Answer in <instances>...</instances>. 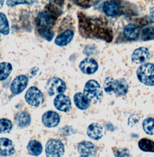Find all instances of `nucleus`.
Here are the masks:
<instances>
[{
    "mask_svg": "<svg viewBox=\"0 0 154 157\" xmlns=\"http://www.w3.org/2000/svg\"><path fill=\"white\" fill-rule=\"evenodd\" d=\"M0 32L4 35H7L10 33V27L8 20L3 13H0Z\"/></svg>",
    "mask_w": 154,
    "mask_h": 157,
    "instance_id": "obj_24",
    "label": "nucleus"
},
{
    "mask_svg": "<svg viewBox=\"0 0 154 157\" xmlns=\"http://www.w3.org/2000/svg\"><path fill=\"white\" fill-rule=\"evenodd\" d=\"M27 150L28 153L33 156H38L42 152V144L37 140H33L29 141L27 145Z\"/></svg>",
    "mask_w": 154,
    "mask_h": 157,
    "instance_id": "obj_21",
    "label": "nucleus"
},
{
    "mask_svg": "<svg viewBox=\"0 0 154 157\" xmlns=\"http://www.w3.org/2000/svg\"><path fill=\"white\" fill-rule=\"evenodd\" d=\"M138 121H139L138 116L137 115L133 114L129 118V120H128L129 125H130L131 126V124H133V125H132V126H133L135 124H136Z\"/></svg>",
    "mask_w": 154,
    "mask_h": 157,
    "instance_id": "obj_31",
    "label": "nucleus"
},
{
    "mask_svg": "<svg viewBox=\"0 0 154 157\" xmlns=\"http://www.w3.org/2000/svg\"><path fill=\"white\" fill-rule=\"evenodd\" d=\"M86 157V156H83V155H81L80 157Z\"/></svg>",
    "mask_w": 154,
    "mask_h": 157,
    "instance_id": "obj_34",
    "label": "nucleus"
},
{
    "mask_svg": "<svg viewBox=\"0 0 154 157\" xmlns=\"http://www.w3.org/2000/svg\"><path fill=\"white\" fill-rule=\"evenodd\" d=\"M138 80L148 86H154V65L147 63L141 65L137 70Z\"/></svg>",
    "mask_w": 154,
    "mask_h": 157,
    "instance_id": "obj_3",
    "label": "nucleus"
},
{
    "mask_svg": "<svg viewBox=\"0 0 154 157\" xmlns=\"http://www.w3.org/2000/svg\"><path fill=\"white\" fill-rule=\"evenodd\" d=\"M25 99L30 105L37 107L44 102V96L37 87L31 86L26 92Z\"/></svg>",
    "mask_w": 154,
    "mask_h": 157,
    "instance_id": "obj_6",
    "label": "nucleus"
},
{
    "mask_svg": "<svg viewBox=\"0 0 154 157\" xmlns=\"http://www.w3.org/2000/svg\"><path fill=\"white\" fill-rule=\"evenodd\" d=\"M40 35L48 41H51L54 36V31L50 28H44L39 30Z\"/></svg>",
    "mask_w": 154,
    "mask_h": 157,
    "instance_id": "obj_27",
    "label": "nucleus"
},
{
    "mask_svg": "<svg viewBox=\"0 0 154 157\" xmlns=\"http://www.w3.org/2000/svg\"><path fill=\"white\" fill-rule=\"evenodd\" d=\"M36 0H7L6 4L8 6L13 7L18 4H31Z\"/></svg>",
    "mask_w": 154,
    "mask_h": 157,
    "instance_id": "obj_30",
    "label": "nucleus"
},
{
    "mask_svg": "<svg viewBox=\"0 0 154 157\" xmlns=\"http://www.w3.org/2000/svg\"><path fill=\"white\" fill-rule=\"evenodd\" d=\"M105 14L108 17H115L120 12L119 6L113 1H106L103 6Z\"/></svg>",
    "mask_w": 154,
    "mask_h": 157,
    "instance_id": "obj_17",
    "label": "nucleus"
},
{
    "mask_svg": "<svg viewBox=\"0 0 154 157\" xmlns=\"http://www.w3.org/2000/svg\"><path fill=\"white\" fill-rule=\"evenodd\" d=\"M28 82V78L25 75H19L15 78L11 85L10 91L14 95H18L21 93L27 86Z\"/></svg>",
    "mask_w": 154,
    "mask_h": 157,
    "instance_id": "obj_7",
    "label": "nucleus"
},
{
    "mask_svg": "<svg viewBox=\"0 0 154 157\" xmlns=\"http://www.w3.org/2000/svg\"><path fill=\"white\" fill-rule=\"evenodd\" d=\"M15 153V146L12 140L7 138L0 139V154L3 157L13 155Z\"/></svg>",
    "mask_w": 154,
    "mask_h": 157,
    "instance_id": "obj_13",
    "label": "nucleus"
},
{
    "mask_svg": "<svg viewBox=\"0 0 154 157\" xmlns=\"http://www.w3.org/2000/svg\"><path fill=\"white\" fill-rule=\"evenodd\" d=\"M46 88L49 96H53L64 93L66 90V85L61 78H53L48 80Z\"/></svg>",
    "mask_w": 154,
    "mask_h": 157,
    "instance_id": "obj_5",
    "label": "nucleus"
},
{
    "mask_svg": "<svg viewBox=\"0 0 154 157\" xmlns=\"http://www.w3.org/2000/svg\"><path fill=\"white\" fill-rule=\"evenodd\" d=\"M14 120L18 126L21 128L28 126L31 123L30 115L25 111H21L16 114Z\"/></svg>",
    "mask_w": 154,
    "mask_h": 157,
    "instance_id": "obj_16",
    "label": "nucleus"
},
{
    "mask_svg": "<svg viewBox=\"0 0 154 157\" xmlns=\"http://www.w3.org/2000/svg\"><path fill=\"white\" fill-rule=\"evenodd\" d=\"M150 57V53L148 48L140 47L135 50L132 55L133 62L136 64H141L147 62Z\"/></svg>",
    "mask_w": 154,
    "mask_h": 157,
    "instance_id": "obj_12",
    "label": "nucleus"
},
{
    "mask_svg": "<svg viewBox=\"0 0 154 157\" xmlns=\"http://www.w3.org/2000/svg\"><path fill=\"white\" fill-rule=\"evenodd\" d=\"M113 154L115 157H130V152L128 149L124 148H113Z\"/></svg>",
    "mask_w": 154,
    "mask_h": 157,
    "instance_id": "obj_28",
    "label": "nucleus"
},
{
    "mask_svg": "<svg viewBox=\"0 0 154 157\" xmlns=\"http://www.w3.org/2000/svg\"><path fill=\"white\" fill-rule=\"evenodd\" d=\"M37 23L42 29L50 28L53 23V20L50 14L43 12L38 15Z\"/></svg>",
    "mask_w": 154,
    "mask_h": 157,
    "instance_id": "obj_19",
    "label": "nucleus"
},
{
    "mask_svg": "<svg viewBox=\"0 0 154 157\" xmlns=\"http://www.w3.org/2000/svg\"><path fill=\"white\" fill-rule=\"evenodd\" d=\"M144 131L148 135H154V118H148L143 122Z\"/></svg>",
    "mask_w": 154,
    "mask_h": 157,
    "instance_id": "obj_25",
    "label": "nucleus"
},
{
    "mask_svg": "<svg viewBox=\"0 0 154 157\" xmlns=\"http://www.w3.org/2000/svg\"><path fill=\"white\" fill-rule=\"evenodd\" d=\"M104 128L97 123H94L90 124L87 130V134L89 137L94 140H98L104 136Z\"/></svg>",
    "mask_w": 154,
    "mask_h": 157,
    "instance_id": "obj_14",
    "label": "nucleus"
},
{
    "mask_svg": "<svg viewBox=\"0 0 154 157\" xmlns=\"http://www.w3.org/2000/svg\"><path fill=\"white\" fill-rule=\"evenodd\" d=\"M79 69L84 74L92 75L97 70L98 64L95 59L86 58L81 62Z\"/></svg>",
    "mask_w": 154,
    "mask_h": 157,
    "instance_id": "obj_11",
    "label": "nucleus"
},
{
    "mask_svg": "<svg viewBox=\"0 0 154 157\" xmlns=\"http://www.w3.org/2000/svg\"><path fill=\"white\" fill-rule=\"evenodd\" d=\"M77 149L81 155L86 157H94L97 153L96 146L89 141L80 142L78 145Z\"/></svg>",
    "mask_w": 154,
    "mask_h": 157,
    "instance_id": "obj_9",
    "label": "nucleus"
},
{
    "mask_svg": "<svg viewBox=\"0 0 154 157\" xmlns=\"http://www.w3.org/2000/svg\"><path fill=\"white\" fill-rule=\"evenodd\" d=\"M138 147L143 152H154V141L148 138H142L138 142Z\"/></svg>",
    "mask_w": 154,
    "mask_h": 157,
    "instance_id": "obj_22",
    "label": "nucleus"
},
{
    "mask_svg": "<svg viewBox=\"0 0 154 157\" xmlns=\"http://www.w3.org/2000/svg\"><path fill=\"white\" fill-rule=\"evenodd\" d=\"M123 33L125 37L130 40H136L139 35V32L137 27L133 24H128L125 27Z\"/></svg>",
    "mask_w": 154,
    "mask_h": 157,
    "instance_id": "obj_20",
    "label": "nucleus"
},
{
    "mask_svg": "<svg viewBox=\"0 0 154 157\" xmlns=\"http://www.w3.org/2000/svg\"><path fill=\"white\" fill-rule=\"evenodd\" d=\"M74 32L72 29H68L58 35L55 40V43L58 46H65L73 39Z\"/></svg>",
    "mask_w": 154,
    "mask_h": 157,
    "instance_id": "obj_15",
    "label": "nucleus"
},
{
    "mask_svg": "<svg viewBox=\"0 0 154 157\" xmlns=\"http://www.w3.org/2000/svg\"><path fill=\"white\" fill-rule=\"evenodd\" d=\"M75 106L81 110H86L90 106V101L82 93H77L74 98Z\"/></svg>",
    "mask_w": 154,
    "mask_h": 157,
    "instance_id": "obj_18",
    "label": "nucleus"
},
{
    "mask_svg": "<svg viewBox=\"0 0 154 157\" xmlns=\"http://www.w3.org/2000/svg\"><path fill=\"white\" fill-rule=\"evenodd\" d=\"M45 153L46 157H61L64 153V147L61 141L50 139L46 144Z\"/></svg>",
    "mask_w": 154,
    "mask_h": 157,
    "instance_id": "obj_4",
    "label": "nucleus"
},
{
    "mask_svg": "<svg viewBox=\"0 0 154 157\" xmlns=\"http://www.w3.org/2000/svg\"><path fill=\"white\" fill-rule=\"evenodd\" d=\"M1 68V81L6 80L9 77L12 71V65L8 62H1L0 64Z\"/></svg>",
    "mask_w": 154,
    "mask_h": 157,
    "instance_id": "obj_23",
    "label": "nucleus"
},
{
    "mask_svg": "<svg viewBox=\"0 0 154 157\" xmlns=\"http://www.w3.org/2000/svg\"><path fill=\"white\" fill-rule=\"evenodd\" d=\"M13 127L12 123L7 118H1L0 120V128L1 134L9 133Z\"/></svg>",
    "mask_w": 154,
    "mask_h": 157,
    "instance_id": "obj_26",
    "label": "nucleus"
},
{
    "mask_svg": "<svg viewBox=\"0 0 154 157\" xmlns=\"http://www.w3.org/2000/svg\"><path fill=\"white\" fill-rule=\"evenodd\" d=\"M142 36L145 40L154 39V26H149L145 28L143 30Z\"/></svg>",
    "mask_w": 154,
    "mask_h": 157,
    "instance_id": "obj_29",
    "label": "nucleus"
},
{
    "mask_svg": "<svg viewBox=\"0 0 154 157\" xmlns=\"http://www.w3.org/2000/svg\"><path fill=\"white\" fill-rule=\"evenodd\" d=\"M83 94L90 103L94 104L101 101L103 98V91L101 86L95 80H90L86 82Z\"/></svg>",
    "mask_w": 154,
    "mask_h": 157,
    "instance_id": "obj_2",
    "label": "nucleus"
},
{
    "mask_svg": "<svg viewBox=\"0 0 154 157\" xmlns=\"http://www.w3.org/2000/svg\"><path fill=\"white\" fill-rule=\"evenodd\" d=\"M60 116L55 111H49L45 113L42 117V121L46 128L56 127L60 123Z\"/></svg>",
    "mask_w": 154,
    "mask_h": 157,
    "instance_id": "obj_10",
    "label": "nucleus"
},
{
    "mask_svg": "<svg viewBox=\"0 0 154 157\" xmlns=\"http://www.w3.org/2000/svg\"><path fill=\"white\" fill-rule=\"evenodd\" d=\"M104 88L108 94L114 93L117 97L125 96L128 91V84L124 78L114 79L112 77L105 78Z\"/></svg>",
    "mask_w": 154,
    "mask_h": 157,
    "instance_id": "obj_1",
    "label": "nucleus"
},
{
    "mask_svg": "<svg viewBox=\"0 0 154 157\" xmlns=\"http://www.w3.org/2000/svg\"><path fill=\"white\" fill-rule=\"evenodd\" d=\"M149 17H150L151 20L154 22V7H152V8L150 10Z\"/></svg>",
    "mask_w": 154,
    "mask_h": 157,
    "instance_id": "obj_32",
    "label": "nucleus"
},
{
    "mask_svg": "<svg viewBox=\"0 0 154 157\" xmlns=\"http://www.w3.org/2000/svg\"><path fill=\"white\" fill-rule=\"evenodd\" d=\"M4 0H1V8L2 7V6L4 4Z\"/></svg>",
    "mask_w": 154,
    "mask_h": 157,
    "instance_id": "obj_33",
    "label": "nucleus"
},
{
    "mask_svg": "<svg viewBox=\"0 0 154 157\" xmlns=\"http://www.w3.org/2000/svg\"><path fill=\"white\" fill-rule=\"evenodd\" d=\"M56 108L60 111L67 113L72 108V103L70 98L63 94L57 95L54 100Z\"/></svg>",
    "mask_w": 154,
    "mask_h": 157,
    "instance_id": "obj_8",
    "label": "nucleus"
}]
</instances>
